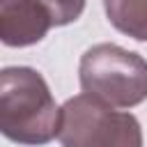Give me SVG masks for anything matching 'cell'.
<instances>
[{
	"instance_id": "obj_1",
	"label": "cell",
	"mask_w": 147,
	"mask_h": 147,
	"mask_svg": "<svg viewBox=\"0 0 147 147\" xmlns=\"http://www.w3.org/2000/svg\"><path fill=\"white\" fill-rule=\"evenodd\" d=\"M62 108L46 78L32 67L0 71V131L7 140L39 147L57 138Z\"/></svg>"
},
{
	"instance_id": "obj_2",
	"label": "cell",
	"mask_w": 147,
	"mask_h": 147,
	"mask_svg": "<svg viewBox=\"0 0 147 147\" xmlns=\"http://www.w3.org/2000/svg\"><path fill=\"white\" fill-rule=\"evenodd\" d=\"M83 92L113 108H133L147 99V60L117 44H94L80 55Z\"/></svg>"
},
{
	"instance_id": "obj_3",
	"label": "cell",
	"mask_w": 147,
	"mask_h": 147,
	"mask_svg": "<svg viewBox=\"0 0 147 147\" xmlns=\"http://www.w3.org/2000/svg\"><path fill=\"white\" fill-rule=\"evenodd\" d=\"M57 140L62 147H142V126L136 115L83 92L64 101Z\"/></svg>"
},
{
	"instance_id": "obj_4",
	"label": "cell",
	"mask_w": 147,
	"mask_h": 147,
	"mask_svg": "<svg viewBox=\"0 0 147 147\" xmlns=\"http://www.w3.org/2000/svg\"><path fill=\"white\" fill-rule=\"evenodd\" d=\"M53 25V16L41 0H0V39L5 46L39 44Z\"/></svg>"
},
{
	"instance_id": "obj_5",
	"label": "cell",
	"mask_w": 147,
	"mask_h": 147,
	"mask_svg": "<svg viewBox=\"0 0 147 147\" xmlns=\"http://www.w3.org/2000/svg\"><path fill=\"white\" fill-rule=\"evenodd\" d=\"M106 16L122 34L147 41V0H103Z\"/></svg>"
},
{
	"instance_id": "obj_6",
	"label": "cell",
	"mask_w": 147,
	"mask_h": 147,
	"mask_svg": "<svg viewBox=\"0 0 147 147\" xmlns=\"http://www.w3.org/2000/svg\"><path fill=\"white\" fill-rule=\"evenodd\" d=\"M41 2L48 7L55 25H69L78 21L85 9V0H41Z\"/></svg>"
}]
</instances>
